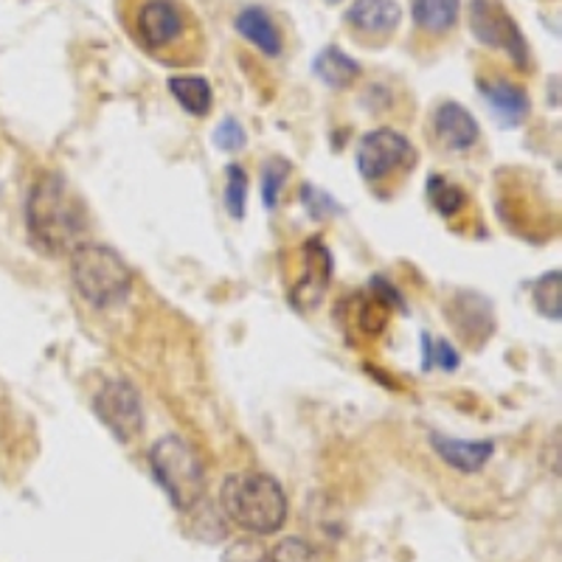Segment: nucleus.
Wrapping results in <instances>:
<instances>
[{"label": "nucleus", "instance_id": "13", "mask_svg": "<svg viewBox=\"0 0 562 562\" xmlns=\"http://www.w3.org/2000/svg\"><path fill=\"white\" fill-rule=\"evenodd\" d=\"M237 32L243 34L254 48H259L265 57H279L281 54V34L265 9H243V12L237 14Z\"/></svg>", "mask_w": 562, "mask_h": 562}, {"label": "nucleus", "instance_id": "21", "mask_svg": "<svg viewBox=\"0 0 562 562\" xmlns=\"http://www.w3.org/2000/svg\"><path fill=\"white\" fill-rule=\"evenodd\" d=\"M535 301H537V307L543 310L549 318H554V321L560 318V273H551V281H549V276L537 281Z\"/></svg>", "mask_w": 562, "mask_h": 562}, {"label": "nucleus", "instance_id": "17", "mask_svg": "<svg viewBox=\"0 0 562 562\" xmlns=\"http://www.w3.org/2000/svg\"><path fill=\"white\" fill-rule=\"evenodd\" d=\"M428 194H430V203H434L436 211L445 214V217L459 214V209L464 205V192H461L459 186H453L445 178H430Z\"/></svg>", "mask_w": 562, "mask_h": 562}, {"label": "nucleus", "instance_id": "1", "mask_svg": "<svg viewBox=\"0 0 562 562\" xmlns=\"http://www.w3.org/2000/svg\"><path fill=\"white\" fill-rule=\"evenodd\" d=\"M29 234L45 254H74L88 234V211L59 175H45L29 194Z\"/></svg>", "mask_w": 562, "mask_h": 562}, {"label": "nucleus", "instance_id": "11", "mask_svg": "<svg viewBox=\"0 0 562 562\" xmlns=\"http://www.w3.org/2000/svg\"><path fill=\"white\" fill-rule=\"evenodd\" d=\"M351 29H358L363 34H378L385 37L400 23V7L394 0H355L346 14Z\"/></svg>", "mask_w": 562, "mask_h": 562}, {"label": "nucleus", "instance_id": "8", "mask_svg": "<svg viewBox=\"0 0 562 562\" xmlns=\"http://www.w3.org/2000/svg\"><path fill=\"white\" fill-rule=\"evenodd\" d=\"M93 411L99 419L108 425L110 434L119 441L138 439L144 430V408H140V396L124 380H110L99 389L93 400Z\"/></svg>", "mask_w": 562, "mask_h": 562}, {"label": "nucleus", "instance_id": "10", "mask_svg": "<svg viewBox=\"0 0 562 562\" xmlns=\"http://www.w3.org/2000/svg\"><path fill=\"white\" fill-rule=\"evenodd\" d=\"M479 90L484 93L486 102H490L492 113L498 115L504 124H509V127H518L526 119V113H529V99L509 79H481Z\"/></svg>", "mask_w": 562, "mask_h": 562}, {"label": "nucleus", "instance_id": "6", "mask_svg": "<svg viewBox=\"0 0 562 562\" xmlns=\"http://www.w3.org/2000/svg\"><path fill=\"white\" fill-rule=\"evenodd\" d=\"M416 164V149L396 130H374L358 147V169L369 183H383L396 172H408Z\"/></svg>", "mask_w": 562, "mask_h": 562}, {"label": "nucleus", "instance_id": "24", "mask_svg": "<svg viewBox=\"0 0 562 562\" xmlns=\"http://www.w3.org/2000/svg\"><path fill=\"white\" fill-rule=\"evenodd\" d=\"M428 351H434L436 366H439V369L453 371L456 366H459V355H456V349L448 344V340H436L434 349H428Z\"/></svg>", "mask_w": 562, "mask_h": 562}, {"label": "nucleus", "instance_id": "9", "mask_svg": "<svg viewBox=\"0 0 562 562\" xmlns=\"http://www.w3.org/2000/svg\"><path fill=\"white\" fill-rule=\"evenodd\" d=\"M434 127L441 144H445L448 149H453V153H464V149H470L481 135L473 115L467 113V110L456 102H445L439 110H436Z\"/></svg>", "mask_w": 562, "mask_h": 562}, {"label": "nucleus", "instance_id": "23", "mask_svg": "<svg viewBox=\"0 0 562 562\" xmlns=\"http://www.w3.org/2000/svg\"><path fill=\"white\" fill-rule=\"evenodd\" d=\"M225 562H268V557H265L262 546L243 540V543H237L228 554H225Z\"/></svg>", "mask_w": 562, "mask_h": 562}, {"label": "nucleus", "instance_id": "2", "mask_svg": "<svg viewBox=\"0 0 562 562\" xmlns=\"http://www.w3.org/2000/svg\"><path fill=\"white\" fill-rule=\"evenodd\" d=\"M220 504L231 524L243 526L254 535H273L288 520V495L279 481L262 473L228 475Z\"/></svg>", "mask_w": 562, "mask_h": 562}, {"label": "nucleus", "instance_id": "12", "mask_svg": "<svg viewBox=\"0 0 562 562\" xmlns=\"http://www.w3.org/2000/svg\"><path fill=\"white\" fill-rule=\"evenodd\" d=\"M434 450L445 459V464H450L453 470L461 473H475L490 461L492 456V441H459L448 439V436H434Z\"/></svg>", "mask_w": 562, "mask_h": 562}, {"label": "nucleus", "instance_id": "3", "mask_svg": "<svg viewBox=\"0 0 562 562\" xmlns=\"http://www.w3.org/2000/svg\"><path fill=\"white\" fill-rule=\"evenodd\" d=\"M70 279L79 295L99 310L122 304L133 288V273L108 245H79L70 254Z\"/></svg>", "mask_w": 562, "mask_h": 562}, {"label": "nucleus", "instance_id": "5", "mask_svg": "<svg viewBox=\"0 0 562 562\" xmlns=\"http://www.w3.org/2000/svg\"><path fill=\"white\" fill-rule=\"evenodd\" d=\"M135 34L153 54L175 52L189 40V18L178 0H144L135 9Z\"/></svg>", "mask_w": 562, "mask_h": 562}, {"label": "nucleus", "instance_id": "19", "mask_svg": "<svg viewBox=\"0 0 562 562\" xmlns=\"http://www.w3.org/2000/svg\"><path fill=\"white\" fill-rule=\"evenodd\" d=\"M284 183H288V164L281 158L268 160L262 169V198L268 209H273L279 203V194L284 189Z\"/></svg>", "mask_w": 562, "mask_h": 562}, {"label": "nucleus", "instance_id": "15", "mask_svg": "<svg viewBox=\"0 0 562 562\" xmlns=\"http://www.w3.org/2000/svg\"><path fill=\"white\" fill-rule=\"evenodd\" d=\"M414 23L428 34H445L459 20V0H411Z\"/></svg>", "mask_w": 562, "mask_h": 562}, {"label": "nucleus", "instance_id": "4", "mask_svg": "<svg viewBox=\"0 0 562 562\" xmlns=\"http://www.w3.org/2000/svg\"><path fill=\"white\" fill-rule=\"evenodd\" d=\"M149 464L180 512H192L200 504L205 492V473L200 464V456L186 445L180 436H164L155 441L153 453H149Z\"/></svg>", "mask_w": 562, "mask_h": 562}, {"label": "nucleus", "instance_id": "7", "mask_svg": "<svg viewBox=\"0 0 562 562\" xmlns=\"http://www.w3.org/2000/svg\"><path fill=\"white\" fill-rule=\"evenodd\" d=\"M470 29L479 37V43L504 52L518 68L529 65V48H526L524 34H520L518 23L504 12L501 3H495V0H473L470 3Z\"/></svg>", "mask_w": 562, "mask_h": 562}, {"label": "nucleus", "instance_id": "25", "mask_svg": "<svg viewBox=\"0 0 562 562\" xmlns=\"http://www.w3.org/2000/svg\"><path fill=\"white\" fill-rule=\"evenodd\" d=\"M326 3H338V0H326Z\"/></svg>", "mask_w": 562, "mask_h": 562}, {"label": "nucleus", "instance_id": "18", "mask_svg": "<svg viewBox=\"0 0 562 562\" xmlns=\"http://www.w3.org/2000/svg\"><path fill=\"white\" fill-rule=\"evenodd\" d=\"M245 200H248V175L243 167H228V186H225V205L231 217H245Z\"/></svg>", "mask_w": 562, "mask_h": 562}, {"label": "nucleus", "instance_id": "14", "mask_svg": "<svg viewBox=\"0 0 562 562\" xmlns=\"http://www.w3.org/2000/svg\"><path fill=\"white\" fill-rule=\"evenodd\" d=\"M313 70L315 77L324 85H329V88H349V85L360 77V65L351 57H346V54L340 52V48H335V45L324 48V52L315 57Z\"/></svg>", "mask_w": 562, "mask_h": 562}, {"label": "nucleus", "instance_id": "22", "mask_svg": "<svg viewBox=\"0 0 562 562\" xmlns=\"http://www.w3.org/2000/svg\"><path fill=\"white\" fill-rule=\"evenodd\" d=\"M214 140H217V147H223L225 153H234V149L245 147V130L239 127V122L234 119H225L217 130H214Z\"/></svg>", "mask_w": 562, "mask_h": 562}, {"label": "nucleus", "instance_id": "16", "mask_svg": "<svg viewBox=\"0 0 562 562\" xmlns=\"http://www.w3.org/2000/svg\"><path fill=\"white\" fill-rule=\"evenodd\" d=\"M169 90L186 113L205 115L211 110V85L203 77H172Z\"/></svg>", "mask_w": 562, "mask_h": 562}, {"label": "nucleus", "instance_id": "20", "mask_svg": "<svg viewBox=\"0 0 562 562\" xmlns=\"http://www.w3.org/2000/svg\"><path fill=\"white\" fill-rule=\"evenodd\" d=\"M268 562H318V551L301 537H288L270 551Z\"/></svg>", "mask_w": 562, "mask_h": 562}]
</instances>
